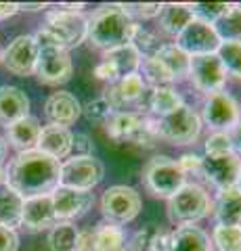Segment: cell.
<instances>
[{"mask_svg":"<svg viewBox=\"0 0 241 251\" xmlns=\"http://www.w3.org/2000/svg\"><path fill=\"white\" fill-rule=\"evenodd\" d=\"M61 163L42 151L17 153L6 168V186L13 188L21 199L51 195L59 186Z\"/></svg>","mask_w":241,"mask_h":251,"instance_id":"obj_1","label":"cell"},{"mask_svg":"<svg viewBox=\"0 0 241 251\" xmlns=\"http://www.w3.org/2000/svg\"><path fill=\"white\" fill-rule=\"evenodd\" d=\"M134 23L120 4L101 6L88 17V34L86 40L101 50H111L122 44H130Z\"/></svg>","mask_w":241,"mask_h":251,"instance_id":"obj_2","label":"cell"},{"mask_svg":"<svg viewBox=\"0 0 241 251\" xmlns=\"http://www.w3.org/2000/svg\"><path fill=\"white\" fill-rule=\"evenodd\" d=\"M34 42L38 46V63L34 72L38 80L49 86L69 82L74 74V63L69 52L42 27L34 34Z\"/></svg>","mask_w":241,"mask_h":251,"instance_id":"obj_3","label":"cell"},{"mask_svg":"<svg viewBox=\"0 0 241 251\" xmlns=\"http://www.w3.org/2000/svg\"><path fill=\"white\" fill-rule=\"evenodd\" d=\"M210 214H212V199L199 182L187 180L181 191L168 199V216L172 224H195Z\"/></svg>","mask_w":241,"mask_h":251,"instance_id":"obj_4","label":"cell"},{"mask_svg":"<svg viewBox=\"0 0 241 251\" xmlns=\"http://www.w3.org/2000/svg\"><path fill=\"white\" fill-rule=\"evenodd\" d=\"M143 184L153 197L170 199L187 182V176L178 168V161L168 155H155L143 168Z\"/></svg>","mask_w":241,"mask_h":251,"instance_id":"obj_5","label":"cell"},{"mask_svg":"<svg viewBox=\"0 0 241 251\" xmlns=\"http://www.w3.org/2000/svg\"><path fill=\"white\" fill-rule=\"evenodd\" d=\"M153 124L160 140H166L176 147L193 145L201 134V117L189 105L178 107L176 111L164 117H153Z\"/></svg>","mask_w":241,"mask_h":251,"instance_id":"obj_6","label":"cell"},{"mask_svg":"<svg viewBox=\"0 0 241 251\" xmlns=\"http://www.w3.org/2000/svg\"><path fill=\"white\" fill-rule=\"evenodd\" d=\"M143 201L136 188L126 184H115L109 186L101 197V214L109 224L122 226L132 222L138 214H141Z\"/></svg>","mask_w":241,"mask_h":251,"instance_id":"obj_7","label":"cell"},{"mask_svg":"<svg viewBox=\"0 0 241 251\" xmlns=\"http://www.w3.org/2000/svg\"><path fill=\"white\" fill-rule=\"evenodd\" d=\"M42 29H46L65 50H69L86 40L88 17L84 13H67L61 9H53L46 13Z\"/></svg>","mask_w":241,"mask_h":251,"instance_id":"obj_8","label":"cell"},{"mask_svg":"<svg viewBox=\"0 0 241 251\" xmlns=\"http://www.w3.org/2000/svg\"><path fill=\"white\" fill-rule=\"evenodd\" d=\"M105 176V166L97 157H72L61 163L59 186L76 188V191H92Z\"/></svg>","mask_w":241,"mask_h":251,"instance_id":"obj_9","label":"cell"},{"mask_svg":"<svg viewBox=\"0 0 241 251\" xmlns=\"http://www.w3.org/2000/svg\"><path fill=\"white\" fill-rule=\"evenodd\" d=\"M199 117L212 132H231L241 120V107L229 92L220 90L204 99Z\"/></svg>","mask_w":241,"mask_h":251,"instance_id":"obj_10","label":"cell"},{"mask_svg":"<svg viewBox=\"0 0 241 251\" xmlns=\"http://www.w3.org/2000/svg\"><path fill=\"white\" fill-rule=\"evenodd\" d=\"M183 52L189 57H206V54H216L220 49V36L212 23H206L201 19H193L174 42Z\"/></svg>","mask_w":241,"mask_h":251,"instance_id":"obj_11","label":"cell"},{"mask_svg":"<svg viewBox=\"0 0 241 251\" xmlns=\"http://www.w3.org/2000/svg\"><path fill=\"white\" fill-rule=\"evenodd\" d=\"M227 72H224L218 54H206V57H191V67L187 80L193 84V88L204 92L206 97L214 92H220L227 84Z\"/></svg>","mask_w":241,"mask_h":251,"instance_id":"obj_12","label":"cell"},{"mask_svg":"<svg viewBox=\"0 0 241 251\" xmlns=\"http://www.w3.org/2000/svg\"><path fill=\"white\" fill-rule=\"evenodd\" d=\"M0 63L4 65L6 72H11L17 77L32 75L38 63V46L34 42V36H17L0 54Z\"/></svg>","mask_w":241,"mask_h":251,"instance_id":"obj_13","label":"cell"},{"mask_svg":"<svg viewBox=\"0 0 241 251\" xmlns=\"http://www.w3.org/2000/svg\"><path fill=\"white\" fill-rule=\"evenodd\" d=\"M53 209H55L57 222H72L86 216L95 205V195L90 191H76V188L57 186L51 193Z\"/></svg>","mask_w":241,"mask_h":251,"instance_id":"obj_14","label":"cell"},{"mask_svg":"<svg viewBox=\"0 0 241 251\" xmlns=\"http://www.w3.org/2000/svg\"><path fill=\"white\" fill-rule=\"evenodd\" d=\"M241 157L237 153L222 157H204V180L216 191H227L239 184Z\"/></svg>","mask_w":241,"mask_h":251,"instance_id":"obj_15","label":"cell"},{"mask_svg":"<svg viewBox=\"0 0 241 251\" xmlns=\"http://www.w3.org/2000/svg\"><path fill=\"white\" fill-rule=\"evenodd\" d=\"M57 224L55 209H53L51 195L42 197L23 199V211H21V226L29 232H42L46 228H53Z\"/></svg>","mask_w":241,"mask_h":251,"instance_id":"obj_16","label":"cell"},{"mask_svg":"<svg viewBox=\"0 0 241 251\" xmlns=\"http://www.w3.org/2000/svg\"><path fill=\"white\" fill-rule=\"evenodd\" d=\"M82 115V105L72 92L67 90H59L53 92L44 103V117L49 120V124L55 126H67L76 124V120Z\"/></svg>","mask_w":241,"mask_h":251,"instance_id":"obj_17","label":"cell"},{"mask_svg":"<svg viewBox=\"0 0 241 251\" xmlns=\"http://www.w3.org/2000/svg\"><path fill=\"white\" fill-rule=\"evenodd\" d=\"M40 120L34 115H27L23 120L15 122L13 126L6 128L4 140L6 145L13 147L17 153H26V151H34L38 147V138H40Z\"/></svg>","mask_w":241,"mask_h":251,"instance_id":"obj_18","label":"cell"},{"mask_svg":"<svg viewBox=\"0 0 241 251\" xmlns=\"http://www.w3.org/2000/svg\"><path fill=\"white\" fill-rule=\"evenodd\" d=\"M29 115V99L17 86H0V126L9 128Z\"/></svg>","mask_w":241,"mask_h":251,"instance_id":"obj_19","label":"cell"},{"mask_svg":"<svg viewBox=\"0 0 241 251\" xmlns=\"http://www.w3.org/2000/svg\"><path fill=\"white\" fill-rule=\"evenodd\" d=\"M72 140H74V132L69 128L49 124L40 130V138H38L36 149L59 161L72 153Z\"/></svg>","mask_w":241,"mask_h":251,"instance_id":"obj_20","label":"cell"},{"mask_svg":"<svg viewBox=\"0 0 241 251\" xmlns=\"http://www.w3.org/2000/svg\"><path fill=\"white\" fill-rule=\"evenodd\" d=\"M212 216L220 226H241V188L218 191L212 201Z\"/></svg>","mask_w":241,"mask_h":251,"instance_id":"obj_21","label":"cell"},{"mask_svg":"<svg viewBox=\"0 0 241 251\" xmlns=\"http://www.w3.org/2000/svg\"><path fill=\"white\" fill-rule=\"evenodd\" d=\"M172 251H212L210 234L195 224H185L172 230Z\"/></svg>","mask_w":241,"mask_h":251,"instance_id":"obj_22","label":"cell"},{"mask_svg":"<svg viewBox=\"0 0 241 251\" xmlns=\"http://www.w3.org/2000/svg\"><path fill=\"white\" fill-rule=\"evenodd\" d=\"M151 57L158 59L161 65H164L170 75L174 77V82L187 80L189 75V67H191V57L187 52H183L176 44H161L158 50H155Z\"/></svg>","mask_w":241,"mask_h":251,"instance_id":"obj_23","label":"cell"},{"mask_svg":"<svg viewBox=\"0 0 241 251\" xmlns=\"http://www.w3.org/2000/svg\"><path fill=\"white\" fill-rule=\"evenodd\" d=\"M195 19V15L191 11V4H164L160 13V25L168 36H178L181 31Z\"/></svg>","mask_w":241,"mask_h":251,"instance_id":"obj_24","label":"cell"},{"mask_svg":"<svg viewBox=\"0 0 241 251\" xmlns=\"http://www.w3.org/2000/svg\"><path fill=\"white\" fill-rule=\"evenodd\" d=\"M90 243L97 251H124L126 249V234L120 226L103 222L97 228L88 230Z\"/></svg>","mask_w":241,"mask_h":251,"instance_id":"obj_25","label":"cell"},{"mask_svg":"<svg viewBox=\"0 0 241 251\" xmlns=\"http://www.w3.org/2000/svg\"><path fill=\"white\" fill-rule=\"evenodd\" d=\"M103 61L111 63V65L115 67V72H118V75L122 77V75L138 72L141 61H143V54L138 52L132 44H122V46H118V49L105 50Z\"/></svg>","mask_w":241,"mask_h":251,"instance_id":"obj_26","label":"cell"},{"mask_svg":"<svg viewBox=\"0 0 241 251\" xmlns=\"http://www.w3.org/2000/svg\"><path fill=\"white\" fill-rule=\"evenodd\" d=\"M21 211L23 199L6 184L0 186V226L15 230L21 226Z\"/></svg>","mask_w":241,"mask_h":251,"instance_id":"obj_27","label":"cell"},{"mask_svg":"<svg viewBox=\"0 0 241 251\" xmlns=\"http://www.w3.org/2000/svg\"><path fill=\"white\" fill-rule=\"evenodd\" d=\"M147 105H149V111L153 113V117H164L176 111L178 107H183L185 100L172 86H164V88H151Z\"/></svg>","mask_w":241,"mask_h":251,"instance_id":"obj_28","label":"cell"},{"mask_svg":"<svg viewBox=\"0 0 241 251\" xmlns=\"http://www.w3.org/2000/svg\"><path fill=\"white\" fill-rule=\"evenodd\" d=\"M141 120L143 115L134 111H118L105 122V132L113 140H128L132 132L136 130V126L141 124Z\"/></svg>","mask_w":241,"mask_h":251,"instance_id":"obj_29","label":"cell"},{"mask_svg":"<svg viewBox=\"0 0 241 251\" xmlns=\"http://www.w3.org/2000/svg\"><path fill=\"white\" fill-rule=\"evenodd\" d=\"M80 232L72 222H57L49 232V247L53 251H76Z\"/></svg>","mask_w":241,"mask_h":251,"instance_id":"obj_30","label":"cell"},{"mask_svg":"<svg viewBox=\"0 0 241 251\" xmlns=\"http://www.w3.org/2000/svg\"><path fill=\"white\" fill-rule=\"evenodd\" d=\"M138 69H141L138 75L143 77L145 86L149 84L151 88H164V86L174 84V77L170 75V72L155 57H143L141 67Z\"/></svg>","mask_w":241,"mask_h":251,"instance_id":"obj_31","label":"cell"},{"mask_svg":"<svg viewBox=\"0 0 241 251\" xmlns=\"http://www.w3.org/2000/svg\"><path fill=\"white\" fill-rule=\"evenodd\" d=\"M212 251H241V226H220L212 230Z\"/></svg>","mask_w":241,"mask_h":251,"instance_id":"obj_32","label":"cell"},{"mask_svg":"<svg viewBox=\"0 0 241 251\" xmlns=\"http://www.w3.org/2000/svg\"><path fill=\"white\" fill-rule=\"evenodd\" d=\"M214 27L222 42H241V4H231L229 13Z\"/></svg>","mask_w":241,"mask_h":251,"instance_id":"obj_33","label":"cell"},{"mask_svg":"<svg viewBox=\"0 0 241 251\" xmlns=\"http://www.w3.org/2000/svg\"><path fill=\"white\" fill-rule=\"evenodd\" d=\"M115 84V88H118V94L122 97V100L128 105H134L138 103V100L143 99V94H145V82H143V77L138 75V72L134 74H128V75H122L118 82H113Z\"/></svg>","mask_w":241,"mask_h":251,"instance_id":"obj_34","label":"cell"},{"mask_svg":"<svg viewBox=\"0 0 241 251\" xmlns=\"http://www.w3.org/2000/svg\"><path fill=\"white\" fill-rule=\"evenodd\" d=\"M216 54H218L227 75L241 80V42H222Z\"/></svg>","mask_w":241,"mask_h":251,"instance_id":"obj_35","label":"cell"},{"mask_svg":"<svg viewBox=\"0 0 241 251\" xmlns=\"http://www.w3.org/2000/svg\"><path fill=\"white\" fill-rule=\"evenodd\" d=\"M130 143H134L136 147H143V149H153L155 145L160 143V136L155 132V124H153V117H143L141 124L136 126V130L130 134Z\"/></svg>","mask_w":241,"mask_h":251,"instance_id":"obj_36","label":"cell"},{"mask_svg":"<svg viewBox=\"0 0 241 251\" xmlns=\"http://www.w3.org/2000/svg\"><path fill=\"white\" fill-rule=\"evenodd\" d=\"M231 4L227 2H199V4H191V11L195 15V19H201L206 23H212L216 25L224 15L229 13Z\"/></svg>","mask_w":241,"mask_h":251,"instance_id":"obj_37","label":"cell"},{"mask_svg":"<svg viewBox=\"0 0 241 251\" xmlns=\"http://www.w3.org/2000/svg\"><path fill=\"white\" fill-rule=\"evenodd\" d=\"M204 151H206V157H222V155L235 153L231 134L229 132H212V134L206 138Z\"/></svg>","mask_w":241,"mask_h":251,"instance_id":"obj_38","label":"cell"},{"mask_svg":"<svg viewBox=\"0 0 241 251\" xmlns=\"http://www.w3.org/2000/svg\"><path fill=\"white\" fill-rule=\"evenodd\" d=\"M130 44L134 46V49L145 54V57H149V50H158V38H155L149 29H145L143 25H138V23H134V29H132V38H130ZM151 52V54H153Z\"/></svg>","mask_w":241,"mask_h":251,"instance_id":"obj_39","label":"cell"},{"mask_svg":"<svg viewBox=\"0 0 241 251\" xmlns=\"http://www.w3.org/2000/svg\"><path fill=\"white\" fill-rule=\"evenodd\" d=\"M82 113H84V117H86L88 122H92V124H103L105 126V122L113 115V109L109 107V103H107L103 97H101V99H95V100H90V103L84 105L82 107Z\"/></svg>","mask_w":241,"mask_h":251,"instance_id":"obj_40","label":"cell"},{"mask_svg":"<svg viewBox=\"0 0 241 251\" xmlns=\"http://www.w3.org/2000/svg\"><path fill=\"white\" fill-rule=\"evenodd\" d=\"M161 6L164 4H158V2H151V4H120V9L128 15V17L134 21V19H153L161 13Z\"/></svg>","mask_w":241,"mask_h":251,"instance_id":"obj_41","label":"cell"},{"mask_svg":"<svg viewBox=\"0 0 241 251\" xmlns=\"http://www.w3.org/2000/svg\"><path fill=\"white\" fill-rule=\"evenodd\" d=\"M178 168L183 170L185 176H199V178H204V159H201L199 155L185 153L181 159H178Z\"/></svg>","mask_w":241,"mask_h":251,"instance_id":"obj_42","label":"cell"},{"mask_svg":"<svg viewBox=\"0 0 241 251\" xmlns=\"http://www.w3.org/2000/svg\"><path fill=\"white\" fill-rule=\"evenodd\" d=\"M153 232H155V226H149V228L136 230V232L126 241V251H149V243H151Z\"/></svg>","mask_w":241,"mask_h":251,"instance_id":"obj_43","label":"cell"},{"mask_svg":"<svg viewBox=\"0 0 241 251\" xmlns=\"http://www.w3.org/2000/svg\"><path fill=\"white\" fill-rule=\"evenodd\" d=\"M149 251H172V230L155 228L149 243Z\"/></svg>","mask_w":241,"mask_h":251,"instance_id":"obj_44","label":"cell"},{"mask_svg":"<svg viewBox=\"0 0 241 251\" xmlns=\"http://www.w3.org/2000/svg\"><path fill=\"white\" fill-rule=\"evenodd\" d=\"M92 140L88 134H74V140H72V153L74 157H90L92 155Z\"/></svg>","mask_w":241,"mask_h":251,"instance_id":"obj_45","label":"cell"},{"mask_svg":"<svg viewBox=\"0 0 241 251\" xmlns=\"http://www.w3.org/2000/svg\"><path fill=\"white\" fill-rule=\"evenodd\" d=\"M19 249V237L11 228L0 226V251H17Z\"/></svg>","mask_w":241,"mask_h":251,"instance_id":"obj_46","label":"cell"},{"mask_svg":"<svg viewBox=\"0 0 241 251\" xmlns=\"http://www.w3.org/2000/svg\"><path fill=\"white\" fill-rule=\"evenodd\" d=\"M95 75L99 77V80H105V82H109V84L120 80V75H118V72H115V67L111 65V63H107V61H101L99 65L95 67Z\"/></svg>","mask_w":241,"mask_h":251,"instance_id":"obj_47","label":"cell"},{"mask_svg":"<svg viewBox=\"0 0 241 251\" xmlns=\"http://www.w3.org/2000/svg\"><path fill=\"white\" fill-rule=\"evenodd\" d=\"M229 134H231V140H233V149H235V153L241 157V120L237 122V126L229 132Z\"/></svg>","mask_w":241,"mask_h":251,"instance_id":"obj_48","label":"cell"},{"mask_svg":"<svg viewBox=\"0 0 241 251\" xmlns=\"http://www.w3.org/2000/svg\"><path fill=\"white\" fill-rule=\"evenodd\" d=\"M19 11V4H13V2H0V19H6L15 15Z\"/></svg>","mask_w":241,"mask_h":251,"instance_id":"obj_49","label":"cell"},{"mask_svg":"<svg viewBox=\"0 0 241 251\" xmlns=\"http://www.w3.org/2000/svg\"><path fill=\"white\" fill-rule=\"evenodd\" d=\"M76 251H97L95 247H92V243H90L88 230L80 234V243H78V249H76ZM124 251H126V249H124Z\"/></svg>","mask_w":241,"mask_h":251,"instance_id":"obj_50","label":"cell"},{"mask_svg":"<svg viewBox=\"0 0 241 251\" xmlns=\"http://www.w3.org/2000/svg\"><path fill=\"white\" fill-rule=\"evenodd\" d=\"M6 151H9V145H6L4 136H0V163L4 161V157H6Z\"/></svg>","mask_w":241,"mask_h":251,"instance_id":"obj_51","label":"cell"},{"mask_svg":"<svg viewBox=\"0 0 241 251\" xmlns=\"http://www.w3.org/2000/svg\"><path fill=\"white\" fill-rule=\"evenodd\" d=\"M46 9V4H19V11H40Z\"/></svg>","mask_w":241,"mask_h":251,"instance_id":"obj_52","label":"cell"},{"mask_svg":"<svg viewBox=\"0 0 241 251\" xmlns=\"http://www.w3.org/2000/svg\"><path fill=\"white\" fill-rule=\"evenodd\" d=\"M6 184V168H2V163H0V186Z\"/></svg>","mask_w":241,"mask_h":251,"instance_id":"obj_53","label":"cell"},{"mask_svg":"<svg viewBox=\"0 0 241 251\" xmlns=\"http://www.w3.org/2000/svg\"><path fill=\"white\" fill-rule=\"evenodd\" d=\"M237 186H239V188H241V176H239V184H237Z\"/></svg>","mask_w":241,"mask_h":251,"instance_id":"obj_54","label":"cell"},{"mask_svg":"<svg viewBox=\"0 0 241 251\" xmlns=\"http://www.w3.org/2000/svg\"><path fill=\"white\" fill-rule=\"evenodd\" d=\"M0 54H2V52H0Z\"/></svg>","mask_w":241,"mask_h":251,"instance_id":"obj_55","label":"cell"}]
</instances>
